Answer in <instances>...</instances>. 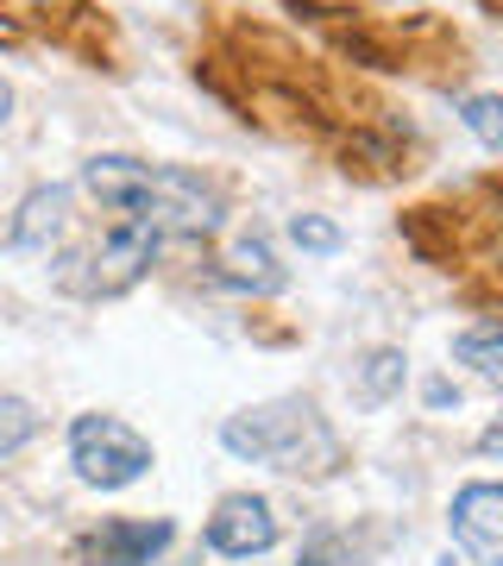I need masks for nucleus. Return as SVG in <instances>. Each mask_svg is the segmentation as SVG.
Here are the masks:
<instances>
[{"instance_id":"nucleus-1","label":"nucleus","mask_w":503,"mask_h":566,"mask_svg":"<svg viewBox=\"0 0 503 566\" xmlns=\"http://www.w3.org/2000/svg\"><path fill=\"white\" fill-rule=\"evenodd\" d=\"M82 189L114 221H139L158 240H208V233H221V196L182 164H145V158H126V151H101V158L82 164Z\"/></svg>"},{"instance_id":"nucleus-2","label":"nucleus","mask_w":503,"mask_h":566,"mask_svg":"<svg viewBox=\"0 0 503 566\" xmlns=\"http://www.w3.org/2000/svg\"><path fill=\"white\" fill-rule=\"evenodd\" d=\"M221 441H227V453L277 465V472H302V465H308V447H315L322 460H334V434H327L322 409L308 403V397H277V403H264V409L227 416Z\"/></svg>"},{"instance_id":"nucleus-3","label":"nucleus","mask_w":503,"mask_h":566,"mask_svg":"<svg viewBox=\"0 0 503 566\" xmlns=\"http://www.w3.org/2000/svg\"><path fill=\"white\" fill-rule=\"evenodd\" d=\"M158 233L139 221H107L88 245H76V252H63L57 259V283L70 290V296H88V303H107V296H126L133 283L151 271V259H158Z\"/></svg>"},{"instance_id":"nucleus-4","label":"nucleus","mask_w":503,"mask_h":566,"mask_svg":"<svg viewBox=\"0 0 503 566\" xmlns=\"http://www.w3.org/2000/svg\"><path fill=\"white\" fill-rule=\"evenodd\" d=\"M70 465L88 491H126L151 472V441L120 416H76L70 422Z\"/></svg>"},{"instance_id":"nucleus-5","label":"nucleus","mask_w":503,"mask_h":566,"mask_svg":"<svg viewBox=\"0 0 503 566\" xmlns=\"http://www.w3.org/2000/svg\"><path fill=\"white\" fill-rule=\"evenodd\" d=\"M201 542L214 547V554H227V560L271 554V547H277V510L264 504V497H252V491H233V497H221V510L208 516Z\"/></svg>"},{"instance_id":"nucleus-6","label":"nucleus","mask_w":503,"mask_h":566,"mask_svg":"<svg viewBox=\"0 0 503 566\" xmlns=\"http://www.w3.org/2000/svg\"><path fill=\"white\" fill-rule=\"evenodd\" d=\"M453 542L479 566H503V485H465L447 510Z\"/></svg>"},{"instance_id":"nucleus-7","label":"nucleus","mask_w":503,"mask_h":566,"mask_svg":"<svg viewBox=\"0 0 503 566\" xmlns=\"http://www.w3.org/2000/svg\"><path fill=\"white\" fill-rule=\"evenodd\" d=\"M63 233H70V189H63V182H39V189L13 208L7 245H13V252H51Z\"/></svg>"},{"instance_id":"nucleus-8","label":"nucleus","mask_w":503,"mask_h":566,"mask_svg":"<svg viewBox=\"0 0 503 566\" xmlns=\"http://www.w3.org/2000/svg\"><path fill=\"white\" fill-rule=\"evenodd\" d=\"M221 277L233 283V290H252V296H277L283 283H290V271L277 264V252H271L259 233H245V240H233Z\"/></svg>"},{"instance_id":"nucleus-9","label":"nucleus","mask_w":503,"mask_h":566,"mask_svg":"<svg viewBox=\"0 0 503 566\" xmlns=\"http://www.w3.org/2000/svg\"><path fill=\"white\" fill-rule=\"evenodd\" d=\"M453 359L472 365L484 385H497L503 390V322H479V327H465L460 340H453Z\"/></svg>"},{"instance_id":"nucleus-10","label":"nucleus","mask_w":503,"mask_h":566,"mask_svg":"<svg viewBox=\"0 0 503 566\" xmlns=\"http://www.w3.org/2000/svg\"><path fill=\"white\" fill-rule=\"evenodd\" d=\"M95 535H101L107 547H120V554H133V560L151 566V554H164L177 528H170V523H101Z\"/></svg>"},{"instance_id":"nucleus-11","label":"nucleus","mask_w":503,"mask_h":566,"mask_svg":"<svg viewBox=\"0 0 503 566\" xmlns=\"http://www.w3.org/2000/svg\"><path fill=\"white\" fill-rule=\"evenodd\" d=\"M402 365H409V359H402L397 346H378V353L365 359V371H359V397H365V403H384V397L402 385Z\"/></svg>"},{"instance_id":"nucleus-12","label":"nucleus","mask_w":503,"mask_h":566,"mask_svg":"<svg viewBox=\"0 0 503 566\" xmlns=\"http://www.w3.org/2000/svg\"><path fill=\"white\" fill-rule=\"evenodd\" d=\"M39 428H44L39 409L25 403V397H0V460H7V453H20Z\"/></svg>"},{"instance_id":"nucleus-13","label":"nucleus","mask_w":503,"mask_h":566,"mask_svg":"<svg viewBox=\"0 0 503 566\" xmlns=\"http://www.w3.org/2000/svg\"><path fill=\"white\" fill-rule=\"evenodd\" d=\"M465 133L479 145H491V151H503V95H472V102L460 107Z\"/></svg>"},{"instance_id":"nucleus-14","label":"nucleus","mask_w":503,"mask_h":566,"mask_svg":"<svg viewBox=\"0 0 503 566\" xmlns=\"http://www.w3.org/2000/svg\"><path fill=\"white\" fill-rule=\"evenodd\" d=\"M290 240H296L302 252H340V227L322 221V214H296V221H290Z\"/></svg>"},{"instance_id":"nucleus-15","label":"nucleus","mask_w":503,"mask_h":566,"mask_svg":"<svg viewBox=\"0 0 503 566\" xmlns=\"http://www.w3.org/2000/svg\"><path fill=\"white\" fill-rule=\"evenodd\" d=\"M296 566H359V554L340 542V535H315V542L302 547V560Z\"/></svg>"},{"instance_id":"nucleus-16","label":"nucleus","mask_w":503,"mask_h":566,"mask_svg":"<svg viewBox=\"0 0 503 566\" xmlns=\"http://www.w3.org/2000/svg\"><path fill=\"white\" fill-rule=\"evenodd\" d=\"M76 566H145V560H133V554H120V547H107L101 535H88L82 542V560Z\"/></svg>"},{"instance_id":"nucleus-17","label":"nucleus","mask_w":503,"mask_h":566,"mask_svg":"<svg viewBox=\"0 0 503 566\" xmlns=\"http://www.w3.org/2000/svg\"><path fill=\"white\" fill-rule=\"evenodd\" d=\"M479 447L491 453V460H503V416H497V422H491V428L479 434Z\"/></svg>"},{"instance_id":"nucleus-18","label":"nucleus","mask_w":503,"mask_h":566,"mask_svg":"<svg viewBox=\"0 0 503 566\" xmlns=\"http://www.w3.org/2000/svg\"><path fill=\"white\" fill-rule=\"evenodd\" d=\"M428 403L447 409V403H460V390H447V385H428Z\"/></svg>"},{"instance_id":"nucleus-19","label":"nucleus","mask_w":503,"mask_h":566,"mask_svg":"<svg viewBox=\"0 0 503 566\" xmlns=\"http://www.w3.org/2000/svg\"><path fill=\"white\" fill-rule=\"evenodd\" d=\"M7 114H13V88H7V82H0V120H7Z\"/></svg>"}]
</instances>
